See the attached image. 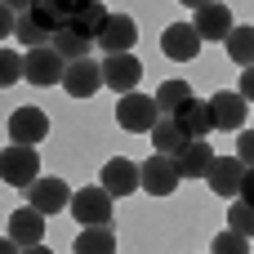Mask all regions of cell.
Wrapping results in <instances>:
<instances>
[{
    "mask_svg": "<svg viewBox=\"0 0 254 254\" xmlns=\"http://www.w3.org/2000/svg\"><path fill=\"white\" fill-rule=\"evenodd\" d=\"M156 121H161V107H156V94H121V103H116V125L125 129V134H152L156 129Z\"/></svg>",
    "mask_w": 254,
    "mask_h": 254,
    "instance_id": "obj_1",
    "label": "cell"
},
{
    "mask_svg": "<svg viewBox=\"0 0 254 254\" xmlns=\"http://www.w3.org/2000/svg\"><path fill=\"white\" fill-rule=\"evenodd\" d=\"M112 192L103 188V183H94V188H80L76 196H71V219L80 223V228H103V223H112Z\"/></svg>",
    "mask_w": 254,
    "mask_h": 254,
    "instance_id": "obj_2",
    "label": "cell"
},
{
    "mask_svg": "<svg viewBox=\"0 0 254 254\" xmlns=\"http://www.w3.org/2000/svg\"><path fill=\"white\" fill-rule=\"evenodd\" d=\"M143 165V192L152 196H174L179 183H183V170H179V156H165V152H152Z\"/></svg>",
    "mask_w": 254,
    "mask_h": 254,
    "instance_id": "obj_3",
    "label": "cell"
},
{
    "mask_svg": "<svg viewBox=\"0 0 254 254\" xmlns=\"http://www.w3.org/2000/svg\"><path fill=\"white\" fill-rule=\"evenodd\" d=\"M22 67H27V85H40V89H49V85H63V76H67V58L54 49V45H45V49H27V58H22Z\"/></svg>",
    "mask_w": 254,
    "mask_h": 254,
    "instance_id": "obj_4",
    "label": "cell"
},
{
    "mask_svg": "<svg viewBox=\"0 0 254 254\" xmlns=\"http://www.w3.org/2000/svg\"><path fill=\"white\" fill-rule=\"evenodd\" d=\"M0 174H4V183L9 188H31L36 179H40V156H36V147H22V143H9L4 147V156H0Z\"/></svg>",
    "mask_w": 254,
    "mask_h": 254,
    "instance_id": "obj_5",
    "label": "cell"
},
{
    "mask_svg": "<svg viewBox=\"0 0 254 254\" xmlns=\"http://www.w3.org/2000/svg\"><path fill=\"white\" fill-rule=\"evenodd\" d=\"M71 188L63 183V179H54V174H40L31 188H27V205L31 210H40V214H63L67 205H71Z\"/></svg>",
    "mask_w": 254,
    "mask_h": 254,
    "instance_id": "obj_6",
    "label": "cell"
},
{
    "mask_svg": "<svg viewBox=\"0 0 254 254\" xmlns=\"http://www.w3.org/2000/svg\"><path fill=\"white\" fill-rule=\"evenodd\" d=\"M143 80V63L134 54H107L103 58V85L116 89V94H134Z\"/></svg>",
    "mask_w": 254,
    "mask_h": 254,
    "instance_id": "obj_7",
    "label": "cell"
},
{
    "mask_svg": "<svg viewBox=\"0 0 254 254\" xmlns=\"http://www.w3.org/2000/svg\"><path fill=\"white\" fill-rule=\"evenodd\" d=\"M201 36H196V27L192 22H170L165 31H161V54L165 58H174V63H192L196 54H201Z\"/></svg>",
    "mask_w": 254,
    "mask_h": 254,
    "instance_id": "obj_8",
    "label": "cell"
},
{
    "mask_svg": "<svg viewBox=\"0 0 254 254\" xmlns=\"http://www.w3.org/2000/svg\"><path fill=\"white\" fill-rule=\"evenodd\" d=\"M4 134H9V143L36 147V143L49 134V116H45L40 107H18V112L9 116V125H4Z\"/></svg>",
    "mask_w": 254,
    "mask_h": 254,
    "instance_id": "obj_9",
    "label": "cell"
},
{
    "mask_svg": "<svg viewBox=\"0 0 254 254\" xmlns=\"http://www.w3.org/2000/svg\"><path fill=\"white\" fill-rule=\"evenodd\" d=\"M103 188H107L112 196H134V192L143 188V165L129 161V156H112V161L103 165Z\"/></svg>",
    "mask_w": 254,
    "mask_h": 254,
    "instance_id": "obj_10",
    "label": "cell"
},
{
    "mask_svg": "<svg viewBox=\"0 0 254 254\" xmlns=\"http://www.w3.org/2000/svg\"><path fill=\"white\" fill-rule=\"evenodd\" d=\"M98 85H103V63H94V58H71V63H67L63 89H67L71 98H94Z\"/></svg>",
    "mask_w": 254,
    "mask_h": 254,
    "instance_id": "obj_11",
    "label": "cell"
},
{
    "mask_svg": "<svg viewBox=\"0 0 254 254\" xmlns=\"http://www.w3.org/2000/svg\"><path fill=\"white\" fill-rule=\"evenodd\" d=\"M4 237L9 241H18L22 250H31V246H45V214L40 210H13L9 214V223H4Z\"/></svg>",
    "mask_w": 254,
    "mask_h": 254,
    "instance_id": "obj_12",
    "label": "cell"
},
{
    "mask_svg": "<svg viewBox=\"0 0 254 254\" xmlns=\"http://www.w3.org/2000/svg\"><path fill=\"white\" fill-rule=\"evenodd\" d=\"M192 27H196V36L210 45V40H228L237 22H232V9H228L223 0H214V4H205V9H196Z\"/></svg>",
    "mask_w": 254,
    "mask_h": 254,
    "instance_id": "obj_13",
    "label": "cell"
},
{
    "mask_svg": "<svg viewBox=\"0 0 254 254\" xmlns=\"http://www.w3.org/2000/svg\"><path fill=\"white\" fill-rule=\"evenodd\" d=\"M210 107H214V125L219 129H228V134L246 129V98H241V89H219L210 98Z\"/></svg>",
    "mask_w": 254,
    "mask_h": 254,
    "instance_id": "obj_14",
    "label": "cell"
},
{
    "mask_svg": "<svg viewBox=\"0 0 254 254\" xmlns=\"http://www.w3.org/2000/svg\"><path fill=\"white\" fill-rule=\"evenodd\" d=\"M134 40H138V22L129 13H112L107 31L98 36V49L103 54H134Z\"/></svg>",
    "mask_w": 254,
    "mask_h": 254,
    "instance_id": "obj_15",
    "label": "cell"
},
{
    "mask_svg": "<svg viewBox=\"0 0 254 254\" xmlns=\"http://www.w3.org/2000/svg\"><path fill=\"white\" fill-rule=\"evenodd\" d=\"M214 161H219V152H214L205 138H192V143L179 152V170H183V179H210Z\"/></svg>",
    "mask_w": 254,
    "mask_h": 254,
    "instance_id": "obj_16",
    "label": "cell"
},
{
    "mask_svg": "<svg viewBox=\"0 0 254 254\" xmlns=\"http://www.w3.org/2000/svg\"><path fill=\"white\" fill-rule=\"evenodd\" d=\"M241 183H246V161L241 156H219L214 170H210V188L219 196H241Z\"/></svg>",
    "mask_w": 254,
    "mask_h": 254,
    "instance_id": "obj_17",
    "label": "cell"
},
{
    "mask_svg": "<svg viewBox=\"0 0 254 254\" xmlns=\"http://www.w3.org/2000/svg\"><path fill=\"white\" fill-rule=\"evenodd\" d=\"M107 22H112V9H107L103 0H89V4H85L76 18L67 22V27H71V31H80L85 40H94V45H98V36L107 31Z\"/></svg>",
    "mask_w": 254,
    "mask_h": 254,
    "instance_id": "obj_18",
    "label": "cell"
},
{
    "mask_svg": "<svg viewBox=\"0 0 254 254\" xmlns=\"http://www.w3.org/2000/svg\"><path fill=\"white\" fill-rule=\"evenodd\" d=\"M188 143H192V138H188V129H183V121H179V116H161V121H156V129H152V147H156V152L179 156Z\"/></svg>",
    "mask_w": 254,
    "mask_h": 254,
    "instance_id": "obj_19",
    "label": "cell"
},
{
    "mask_svg": "<svg viewBox=\"0 0 254 254\" xmlns=\"http://www.w3.org/2000/svg\"><path fill=\"white\" fill-rule=\"evenodd\" d=\"M179 121H183V129H188V138H210V129H219V125H214V107H210L205 98H192V103L179 112Z\"/></svg>",
    "mask_w": 254,
    "mask_h": 254,
    "instance_id": "obj_20",
    "label": "cell"
},
{
    "mask_svg": "<svg viewBox=\"0 0 254 254\" xmlns=\"http://www.w3.org/2000/svg\"><path fill=\"white\" fill-rule=\"evenodd\" d=\"M192 98H196V94H192L188 80H165V85L156 89V107H161V116H179Z\"/></svg>",
    "mask_w": 254,
    "mask_h": 254,
    "instance_id": "obj_21",
    "label": "cell"
},
{
    "mask_svg": "<svg viewBox=\"0 0 254 254\" xmlns=\"http://www.w3.org/2000/svg\"><path fill=\"white\" fill-rule=\"evenodd\" d=\"M76 254H116V232H112V223H103V228H80Z\"/></svg>",
    "mask_w": 254,
    "mask_h": 254,
    "instance_id": "obj_22",
    "label": "cell"
},
{
    "mask_svg": "<svg viewBox=\"0 0 254 254\" xmlns=\"http://www.w3.org/2000/svg\"><path fill=\"white\" fill-rule=\"evenodd\" d=\"M228 58L237 67H254V27H232V36L223 40Z\"/></svg>",
    "mask_w": 254,
    "mask_h": 254,
    "instance_id": "obj_23",
    "label": "cell"
},
{
    "mask_svg": "<svg viewBox=\"0 0 254 254\" xmlns=\"http://www.w3.org/2000/svg\"><path fill=\"white\" fill-rule=\"evenodd\" d=\"M27 18H31V22H40V27L49 31V36H58V31H63V27L71 22V18H67V13H63V9L54 4V0H36V4L27 9Z\"/></svg>",
    "mask_w": 254,
    "mask_h": 254,
    "instance_id": "obj_24",
    "label": "cell"
},
{
    "mask_svg": "<svg viewBox=\"0 0 254 254\" xmlns=\"http://www.w3.org/2000/svg\"><path fill=\"white\" fill-rule=\"evenodd\" d=\"M54 49L71 63V58H89V49H94V40H85L80 31H71V27H63L58 36H54Z\"/></svg>",
    "mask_w": 254,
    "mask_h": 254,
    "instance_id": "obj_25",
    "label": "cell"
},
{
    "mask_svg": "<svg viewBox=\"0 0 254 254\" xmlns=\"http://www.w3.org/2000/svg\"><path fill=\"white\" fill-rule=\"evenodd\" d=\"M228 228H232V232H241V237H254V205L232 201V210H228Z\"/></svg>",
    "mask_w": 254,
    "mask_h": 254,
    "instance_id": "obj_26",
    "label": "cell"
},
{
    "mask_svg": "<svg viewBox=\"0 0 254 254\" xmlns=\"http://www.w3.org/2000/svg\"><path fill=\"white\" fill-rule=\"evenodd\" d=\"M22 76H27V67H22V58H18L13 49H4V54H0V85L9 89V85H18Z\"/></svg>",
    "mask_w": 254,
    "mask_h": 254,
    "instance_id": "obj_27",
    "label": "cell"
},
{
    "mask_svg": "<svg viewBox=\"0 0 254 254\" xmlns=\"http://www.w3.org/2000/svg\"><path fill=\"white\" fill-rule=\"evenodd\" d=\"M210 254H250V237H241V232H223V237H214V246H210Z\"/></svg>",
    "mask_w": 254,
    "mask_h": 254,
    "instance_id": "obj_28",
    "label": "cell"
},
{
    "mask_svg": "<svg viewBox=\"0 0 254 254\" xmlns=\"http://www.w3.org/2000/svg\"><path fill=\"white\" fill-rule=\"evenodd\" d=\"M237 156H241L246 165H254V129H241V134H237Z\"/></svg>",
    "mask_w": 254,
    "mask_h": 254,
    "instance_id": "obj_29",
    "label": "cell"
},
{
    "mask_svg": "<svg viewBox=\"0 0 254 254\" xmlns=\"http://www.w3.org/2000/svg\"><path fill=\"white\" fill-rule=\"evenodd\" d=\"M241 98L254 103V67H241Z\"/></svg>",
    "mask_w": 254,
    "mask_h": 254,
    "instance_id": "obj_30",
    "label": "cell"
},
{
    "mask_svg": "<svg viewBox=\"0 0 254 254\" xmlns=\"http://www.w3.org/2000/svg\"><path fill=\"white\" fill-rule=\"evenodd\" d=\"M241 201L254 205V165H246V183H241Z\"/></svg>",
    "mask_w": 254,
    "mask_h": 254,
    "instance_id": "obj_31",
    "label": "cell"
},
{
    "mask_svg": "<svg viewBox=\"0 0 254 254\" xmlns=\"http://www.w3.org/2000/svg\"><path fill=\"white\" fill-rule=\"evenodd\" d=\"M54 4H58V9H63L67 18H76V13H80V9H85L89 0H54Z\"/></svg>",
    "mask_w": 254,
    "mask_h": 254,
    "instance_id": "obj_32",
    "label": "cell"
},
{
    "mask_svg": "<svg viewBox=\"0 0 254 254\" xmlns=\"http://www.w3.org/2000/svg\"><path fill=\"white\" fill-rule=\"evenodd\" d=\"M31 4H36V0H4V9H13V13H27Z\"/></svg>",
    "mask_w": 254,
    "mask_h": 254,
    "instance_id": "obj_33",
    "label": "cell"
},
{
    "mask_svg": "<svg viewBox=\"0 0 254 254\" xmlns=\"http://www.w3.org/2000/svg\"><path fill=\"white\" fill-rule=\"evenodd\" d=\"M0 254H27V250H22L18 241H9V237H4V246H0Z\"/></svg>",
    "mask_w": 254,
    "mask_h": 254,
    "instance_id": "obj_34",
    "label": "cell"
},
{
    "mask_svg": "<svg viewBox=\"0 0 254 254\" xmlns=\"http://www.w3.org/2000/svg\"><path fill=\"white\" fill-rule=\"evenodd\" d=\"M179 4H188V9L196 13V9H205V4H214V0H179Z\"/></svg>",
    "mask_w": 254,
    "mask_h": 254,
    "instance_id": "obj_35",
    "label": "cell"
},
{
    "mask_svg": "<svg viewBox=\"0 0 254 254\" xmlns=\"http://www.w3.org/2000/svg\"><path fill=\"white\" fill-rule=\"evenodd\" d=\"M27 254H54V250H49V246H31Z\"/></svg>",
    "mask_w": 254,
    "mask_h": 254,
    "instance_id": "obj_36",
    "label": "cell"
}]
</instances>
